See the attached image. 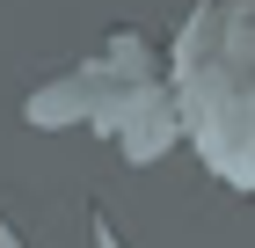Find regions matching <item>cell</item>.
<instances>
[{
	"mask_svg": "<svg viewBox=\"0 0 255 248\" xmlns=\"http://www.w3.org/2000/svg\"><path fill=\"white\" fill-rule=\"evenodd\" d=\"M95 248H124V241H117V227H110L102 212H95Z\"/></svg>",
	"mask_w": 255,
	"mask_h": 248,
	"instance_id": "6da1fadb",
	"label": "cell"
},
{
	"mask_svg": "<svg viewBox=\"0 0 255 248\" xmlns=\"http://www.w3.org/2000/svg\"><path fill=\"white\" fill-rule=\"evenodd\" d=\"M0 248H29V241H22L15 227H7V212H0Z\"/></svg>",
	"mask_w": 255,
	"mask_h": 248,
	"instance_id": "7a4b0ae2",
	"label": "cell"
}]
</instances>
